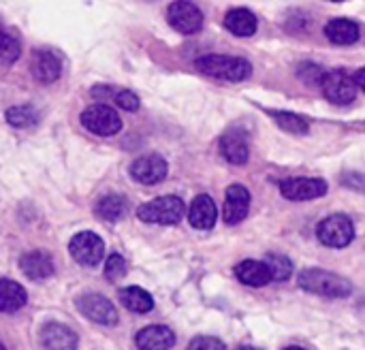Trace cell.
Returning a JSON list of instances; mask_svg holds the SVG:
<instances>
[{
  "instance_id": "cell-34",
  "label": "cell",
  "mask_w": 365,
  "mask_h": 350,
  "mask_svg": "<svg viewBox=\"0 0 365 350\" xmlns=\"http://www.w3.org/2000/svg\"><path fill=\"white\" fill-rule=\"evenodd\" d=\"M0 350H6V349H4V346H2V344H0Z\"/></svg>"
},
{
  "instance_id": "cell-15",
  "label": "cell",
  "mask_w": 365,
  "mask_h": 350,
  "mask_svg": "<svg viewBox=\"0 0 365 350\" xmlns=\"http://www.w3.org/2000/svg\"><path fill=\"white\" fill-rule=\"evenodd\" d=\"M38 340L45 350H77V336L58 323H47L41 329Z\"/></svg>"
},
{
  "instance_id": "cell-26",
  "label": "cell",
  "mask_w": 365,
  "mask_h": 350,
  "mask_svg": "<svg viewBox=\"0 0 365 350\" xmlns=\"http://www.w3.org/2000/svg\"><path fill=\"white\" fill-rule=\"evenodd\" d=\"M269 115L276 120V124L293 135H306L310 130V124L308 120H304L302 115L297 113H289V111H269Z\"/></svg>"
},
{
  "instance_id": "cell-4",
  "label": "cell",
  "mask_w": 365,
  "mask_h": 350,
  "mask_svg": "<svg viewBox=\"0 0 365 350\" xmlns=\"http://www.w3.org/2000/svg\"><path fill=\"white\" fill-rule=\"evenodd\" d=\"M81 124L90 133L101 135V137H111V135L120 133V128H122V120H120L118 111L103 103H96V105H90L88 109H83Z\"/></svg>"
},
{
  "instance_id": "cell-19",
  "label": "cell",
  "mask_w": 365,
  "mask_h": 350,
  "mask_svg": "<svg viewBox=\"0 0 365 350\" xmlns=\"http://www.w3.org/2000/svg\"><path fill=\"white\" fill-rule=\"evenodd\" d=\"M325 34L331 43L336 45H351L359 38V26L353 21V19H344V17H338V19H331L327 21L325 26Z\"/></svg>"
},
{
  "instance_id": "cell-10",
  "label": "cell",
  "mask_w": 365,
  "mask_h": 350,
  "mask_svg": "<svg viewBox=\"0 0 365 350\" xmlns=\"http://www.w3.org/2000/svg\"><path fill=\"white\" fill-rule=\"evenodd\" d=\"M280 192L291 201H310L327 192V182L319 177H293L280 184Z\"/></svg>"
},
{
  "instance_id": "cell-25",
  "label": "cell",
  "mask_w": 365,
  "mask_h": 350,
  "mask_svg": "<svg viewBox=\"0 0 365 350\" xmlns=\"http://www.w3.org/2000/svg\"><path fill=\"white\" fill-rule=\"evenodd\" d=\"M265 267H267V272H269V278L272 280H278V282H284V280H289L291 278V274H293V263H291V259L289 257H284V254H276V252H269L267 257H265Z\"/></svg>"
},
{
  "instance_id": "cell-11",
  "label": "cell",
  "mask_w": 365,
  "mask_h": 350,
  "mask_svg": "<svg viewBox=\"0 0 365 350\" xmlns=\"http://www.w3.org/2000/svg\"><path fill=\"white\" fill-rule=\"evenodd\" d=\"M167 160L158 154H148L130 165V175L139 184H158L167 177Z\"/></svg>"
},
{
  "instance_id": "cell-3",
  "label": "cell",
  "mask_w": 365,
  "mask_h": 350,
  "mask_svg": "<svg viewBox=\"0 0 365 350\" xmlns=\"http://www.w3.org/2000/svg\"><path fill=\"white\" fill-rule=\"evenodd\" d=\"M137 216L141 222L148 225H178L184 216V203L180 197L173 195L158 197L150 203H143L137 210Z\"/></svg>"
},
{
  "instance_id": "cell-21",
  "label": "cell",
  "mask_w": 365,
  "mask_h": 350,
  "mask_svg": "<svg viewBox=\"0 0 365 350\" xmlns=\"http://www.w3.org/2000/svg\"><path fill=\"white\" fill-rule=\"evenodd\" d=\"M28 302V295L21 284L13 280H0V312L13 314L21 310Z\"/></svg>"
},
{
  "instance_id": "cell-18",
  "label": "cell",
  "mask_w": 365,
  "mask_h": 350,
  "mask_svg": "<svg viewBox=\"0 0 365 350\" xmlns=\"http://www.w3.org/2000/svg\"><path fill=\"white\" fill-rule=\"evenodd\" d=\"M19 267L24 272L26 278L38 282V280H45L53 274V261L47 252H28L21 257L19 261Z\"/></svg>"
},
{
  "instance_id": "cell-23",
  "label": "cell",
  "mask_w": 365,
  "mask_h": 350,
  "mask_svg": "<svg viewBox=\"0 0 365 350\" xmlns=\"http://www.w3.org/2000/svg\"><path fill=\"white\" fill-rule=\"evenodd\" d=\"M120 302L126 310L135 312V314H148L154 308V299L148 291L139 289V287H128L120 291Z\"/></svg>"
},
{
  "instance_id": "cell-2",
  "label": "cell",
  "mask_w": 365,
  "mask_h": 350,
  "mask_svg": "<svg viewBox=\"0 0 365 350\" xmlns=\"http://www.w3.org/2000/svg\"><path fill=\"white\" fill-rule=\"evenodd\" d=\"M195 66L203 75H210V77H216V79H227V81H244L252 73V64L246 58H240V56L212 53V56L199 58L195 62Z\"/></svg>"
},
{
  "instance_id": "cell-31",
  "label": "cell",
  "mask_w": 365,
  "mask_h": 350,
  "mask_svg": "<svg viewBox=\"0 0 365 350\" xmlns=\"http://www.w3.org/2000/svg\"><path fill=\"white\" fill-rule=\"evenodd\" d=\"M188 350H227V346L218 340V338H210V336H199L195 340H190Z\"/></svg>"
},
{
  "instance_id": "cell-16",
  "label": "cell",
  "mask_w": 365,
  "mask_h": 350,
  "mask_svg": "<svg viewBox=\"0 0 365 350\" xmlns=\"http://www.w3.org/2000/svg\"><path fill=\"white\" fill-rule=\"evenodd\" d=\"M135 342L139 350H171L175 344V334L165 325H150L137 334Z\"/></svg>"
},
{
  "instance_id": "cell-30",
  "label": "cell",
  "mask_w": 365,
  "mask_h": 350,
  "mask_svg": "<svg viewBox=\"0 0 365 350\" xmlns=\"http://www.w3.org/2000/svg\"><path fill=\"white\" fill-rule=\"evenodd\" d=\"M113 101L118 103V107L126 109V111H137L139 109V96L130 90H118L113 94Z\"/></svg>"
},
{
  "instance_id": "cell-14",
  "label": "cell",
  "mask_w": 365,
  "mask_h": 350,
  "mask_svg": "<svg viewBox=\"0 0 365 350\" xmlns=\"http://www.w3.org/2000/svg\"><path fill=\"white\" fill-rule=\"evenodd\" d=\"M220 152L225 160H229L231 165H246L250 158V148H248V139L244 130L231 128L229 133H225L220 139Z\"/></svg>"
},
{
  "instance_id": "cell-1",
  "label": "cell",
  "mask_w": 365,
  "mask_h": 350,
  "mask_svg": "<svg viewBox=\"0 0 365 350\" xmlns=\"http://www.w3.org/2000/svg\"><path fill=\"white\" fill-rule=\"evenodd\" d=\"M297 284L308 293L331 297V299H342L353 293V284L346 278L325 269H304L297 276Z\"/></svg>"
},
{
  "instance_id": "cell-29",
  "label": "cell",
  "mask_w": 365,
  "mask_h": 350,
  "mask_svg": "<svg viewBox=\"0 0 365 350\" xmlns=\"http://www.w3.org/2000/svg\"><path fill=\"white\" fill-rule=\"evenodd\" d=\"M105 276H107V280H111V282H118L120 278H124V276H126V261H124V257L111 254V257L107 259V263H105Z\"/></svg>"
},
{
  "instance_id": "cell-28",
  "label": "cell",
  "mask_w": 365,
  "mask_h": 350,
  "mask_svg": "<svg viewBox=\"0 0 365 350\" xmlns=\"http://www.w3.org/2000/svg\"><path fill=\"white\" fill-rule=\"evenodd\" d=\"M19 58V41L0 26V62L11 64Z\"/></svg>"
},
{
  "instance_id": "cell-22",
  "label": "cell",
  "mask_w": 365,
  "mask_h": 350,
  "mask_svg": "<svg viewBox=\"0 0 365 350\" xmlns=\"http://www.w3.org/2000/svg\"><path fill=\"white\" fill-rule=\"evenodd\" d=\"M225 26L235 36H252L257 32V17L248 9H231L225 17Z\"/></svg>"
},
{
  "instance_id": "cell-7",
  "label": "cell",
  "mask_w": 365,
  "mask_h": 350,
  "mask_svg": "<svg viewBox=\"0 0 365 350\" xmlns=\"http://www.w3.org/2000/svg\"><path fill=\"white\" fill-rule=\"evenodd\" d=\"M68 252L71 257L79 263V265H86V267H94L103 261L105 257V244L103 240L92 233V231H81L77 233L71 244H68Z\"/></svg>"
},
{
  "instance_id": "cell-9",
  "label": "cell",
  "mask_w": 365,
  "mask_h": 350,
  "mask_svg": "<svg viewBox=\"0 0 365 350\" xmlns=\"http://www.w3.org/2000/svg\"><path fill=\"white\" fill-rule=\"evenodd\" d=\"M77 308L86 319H90L98 325L113 327L118 323V312H115L113 304L109 299H105L103 295L86 293V295L77 297Z\"/></svg>"
},
{
  "instance_id": "cell-12",
  "label": "cell",
  "mask_w": 365,
  "mask_h": 350,
  "mask_svg": "<svg viewBox=\"0 0 365 350\" xmlns=\"http://www.w3.org/2000/svg\"><path fill=\"white\" fill-rule=\"evenodd\" d=\"M30 71H32L36 81L53 83L60 77V73H62V62H60V58L53 51L36 49L32 53V60H30Z\"/></svg>"
},
{
  "instance_id": "cell-13",
  "label": "cell",
  "mask_w": 365,
  "mask_h": 350,
  "mask_svg": "<svg viewBox=\"0 0 365 350\" xmlns=\"http://www.w3.org/2000/svg\"><path fill=\"white\" fill-rule=\"evenodd\" d=\"M250 207V192L242 184H233L227 190L225 197V222L227 225H237L248 216Z\"/></svg>"
},
{
  "instance_id": "cell-20",
  "label": "cell",
  "mask_w": 365,
  "mask_h": 350,
  "mask_svg": "<svg viewBox=\"0 0 365 350\" xmlns=\"http://www.w3.org/2000/svg\"><path fill=\"white\" fill-rule=\"evenodd\" d=\"M235 276L242 284L246 287H265L267 282H272L269 278V272L265 267L263 261H242L237 267H235Z\"/></svg>"
},
{
  "instance_id": "cell-5",
  "label": "cell",
  "mask_w": 365,
  "mask_h": 350,
  "mask_svg": "<svg viewBox=\"0 0 365 350\" xmlns=\"http://www.w3.org/2000/svg\"><path fill=\"white\" fill-rule=\"evenodd\" d=\"M319 86H321L325 98L336 103V105H349L357 96V86H355L353 77L346 71H342V68L325 71V75H323Z\"/></svg>"
},
{
  "instance_id": "cell-8",
  "label": "cell",
  "mask_w": 365,
  "mask_h": 350,
  "mask_svg": "<svg viewBox=\"0 0 365 350\" xmlns=\"http://www.w3.org/2000/svg\"><path fill=\"white\" fill-rule=\"evenodd\" d=\"M167 19L171 24V28L178 30L180 34H195L203 26L201 9L195 6L192 2H184V0H178L173 4H169Z\"/></svg>"
},
{
  "instance_id": "cell-24",
  "label": "cell",
  "mask_w": 365,
  "mask_h": 350,
  "mask_svg": "<svg viewBox=\"0 0 365 350\" xmlns=\"http://www.w3.org/2000/svg\"><path fill=\"white\" fill-rule=\"evenodd\" d=\"M126 214V199L120 195H107L96 203V216L107 222H118Z\"/></svg>"
},
{
  "instance_id": "cell-33",
  "label": "cell",
  "mask_w": 365,
  "mask_h": 350,
  "mask_svg": "<svg viewBox=\"0 0 365 350\" xmlns=\"http://www.w3.org/2000/svg\"><path fill=\"white\" fill-rule=\"evenodd\" d=\"M284 350H304V349H297V346H289V349H284Z\"/></svg>"
},
{
  "instance_id": "cell-32",
  "label": "cell",
  "mask_w": 365,
  "mask_h": 350,
  "mask_svg": "<svg viewBox=\"0 0 365 350\" xmlns=\"http://www.w3.org/2000/svg\"><path fill=\"white\" fill-rule=\"evenodd\" d=\"M235 350H261V349H255V346H240V349Z\"/></svg>"
},
{
  "instance_id": "cell-6",
  "label": "cell",
  "mask_w": 365,
  "mask_h": 350,
  "mask_svg": "<svg viewBox=\"0 0 365 350\" xmlns=\"http://www.w3.org/2000/svg\"><path fill=\"white\" fill-rule=\"evenodd\" d=\"M319 240L323 246H329V248H344L349 246L353 240H355V227L351 222L349 216L344 214H334L329 218H325L321 225H319V231H317Z\"/></svg>"
},
{
  "instance_id": "cell-17",
  "label": "cell",
  "mask_w": 365,
  "mask_h": 350,
  "mask_svg": "<svg viewBox=\"0 0 365 350\" xmlns=\"http://www.w3.org/2000/svg\"><path fill=\"white\" fill-rule=\"evenodd\" d=\"M216 218H218V210H216V203L212 197L207 195H199L192 203H190V210H188V220L195 229H201V231H207L216 225Z\"/></svg>"
},
{
  "instance_id": "cell-27",
  "label": "cell",
  "mask_w": 365,
  "mask_h": 350,
  "mask_svg": "<svg viewBox=\"0 0 365 350\" xmlns=\"http://www.w3.org/2000/svg\"><path fill=\"white\" fill-rule=\"evenodd\" d=\"M4 118H6V122H9L11 126H15V128H28V126L36 124V120H38L34 107H30V105L11 107V109H6Z\"/></svg>"
}]
</instances>
